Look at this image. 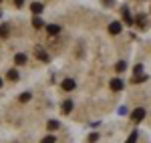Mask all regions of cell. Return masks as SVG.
<instances>
[{"mask_svg": "<svg viewBox=\"0 0 151 143\" xmlns=\"http://www.w3.org/2000/svg\"><path fill=\"white\" fill-rule=\"evenodd\" d=\"M30 97H32L30 93H22V95L18 97V101H20V103H28V101H30Z\"/></svg>", "mask_w": 151, "mask_h": 143, "instance_id": "13", "label": "cell"}, {"mask_svg": "<svg viewBox=\"0 0 151 143\" xmlns=\"http://www.w3.org/2000/svg\"><path fill=\"white\" fill-rule=\"evenodd\" d=\"M123 20L127 22V26H131V24H133V18H131V12H129V8H123Z\"/></svg>", "mask_w": 151, "mask_h": 143, "instance_id": "9", "label": "cell"}, {"mask_svg": "<svg viewBox=\"0 0 151 143\" xmlns=\"http://www.w3.org/2000/svg\"><path fill=\"white\" fill-rule=\"evenodd\" d=\"M121 28H123L121 22H111V24H109V32H111V34H119Z\"/></svg>", "mask_w": 151, "mask_h": 143, "instance_id": "7", "label": "cell"}, {"mask_svg": "<svg viewBox=\"0 0 151 143\" xmlns=\"http://www.w3.org/2000/svg\"><path fill=\"white\" fill-rule=\"evenodd\" d=\"M0 16H2V12H0Z\"/></svg>", "mask_w": 151, "mask_h": 143, "instance_id": "23", "label": "cell"}, {"mask_svg": "<svg viewBox=\"0 0 151 143\" xmlns=\"http://www.w3.org/2000/svg\"><path fill=\"white\" fill-rule=\"evenodd\" d=\"M48 129H50V131H55V129H58V121H48Z\"/></svg>", "mask_w": 151, "mask_h": 143, "instance_id": "18", "label": "cell"}, {"mask_svg": "<svg viewBox=\"0 0 151 143\" xmlns=\"http://www.w3.org/2000/svg\"><path fill=\"white\" fill-rule=\"evenodd\" d=\"M125 69H127V63H125V60H119V63H117V67H115V71L117 73H123Z\"/></svg>", "mask_w": 151, "mask_h": 143, "instance_id": "12", "label": "cell"}, {"mask_svg": "<svg viewBox=\"0 0 151 143\" xmlns=\"http://www.w3.org/2000/svg\"><path fill=\"white\" fill-rule=\"evenodd\" d=\"M10 34V24H0V38H8Z\"/></svg>", "mask_w": 151, "mask_h": 143, "instance_id": "8", "label": "cell"}, {"mask_svg": "<svg viewBox=\"0 0 151 143\" xmlns=\"http://www.w3.org/2000/svg\"><path fill=\"white\" fill-rule=\"evenodd\" d=\"M35 55H36V59L42 60V63H48V60H50V59H48V52H45V50H42L40 47H36V48H35Z\"/></svg>", "mask_w": 151, "mask_h": 143, "instance_id": "3", "label": "cell"}, {"mask_svg": "<svg viewBox=\"0 0 151 143\" xmlns=\"http://www.w3.org/2000/svg\"><path fill=\"white\" fill-rule=\"evenodd\" d=\"M30 10L35 12V14H40V12L45 10V4H40V2H30Z\"/></svg>", "mask_w": 151, "mask_h": 143, "instance_id": "6", "label": "cell"}, {"mask_svg": "<svg viewBox=\"0 0 151 143\" xmlns=\"http://www.w3.org/2000/svg\"><path fill=\"white\" fill-rule=\"evenodd\" d=\"M60 30H63V28H60L58 24H48V26H47V32H48V34H52V36H57Z\"/></svg>", "mask_w": 151, "mask_h": 143, "instance_id": "5", "label": "cell"}, {"mask_svg": "<svg viewBox=\"0 0 151 143\" xmlns=\"http://www.w3.org/2000/svg\"><path fill=\"white\" fill-rule=\"evenodd\" d=\"M109 87H111V91H123V81L121 79H111Z\"/></svg>", "mask_w": 151, "mask_h": 143, "instance_id": "4", "label": "cell"}, {"mask_svg": "<svg viewBox=\"0 0 151 143\" xmlns=\"http://www.w3.org/2000/svg\"><path fill=\"white\" fill-rule=\"evenodd\" d=\"M135 22H137V24H139V26H141V28H143V24L147 22V18H145V16H143V14H139V16H137V20H135Z\"/></svg>", "mask_w": 151, "mask_h": 143, "instance_id": "15", "label": "cell"}, {"mask_svg": "<svg viewBox=\"0 0 151 143\" xmlns=\"http://www.w3.org/2000/svg\"><path fill=\"white\" fill-rule=\"evenodd\" d=\"M135 141H137V131H133V133H131V135H129V139H127L125 143H135Z\"/></svg>", "mask_w": 151, "mask_h": 143, "instance_id": "19", "label": "cell"}, {"mask_svg": "<svg viewBox=\"0 0 151 143\" xmlns=\"http://www.w3.org/2000/svg\"><path fill=\"white\" fill-rule=\"evenodd\" d=\"M14 63H16V65H24V63H26V55H22V52H18V55L14 57Z\"/></svg>", "mask_w": 151, "mask_h": 143, "instance_id": "10", "label": "cell"}, {"mask_svg": "<svg viewBox=\"0 0 151 143\" xmlns=\"http://www.w3.org/2000/svg\"><path fill=\"white\" fill-rule=\"evenodd\" d=\"M131 119L135 121V123H139V121H143L145 119V109L143 107H137L133 113H131Z\"/></svg>", "mask_w": 151, "mask_h": 143, "instance_id": "1", "label": "cell"}, {"mask_svg": "<svg viewBox=\"0 0 151 143\" xmlns=\"http://www.w3.org/2000/svg\"><path fill=\"white\" fill-rule=\"evenodd\" d=\"M8 79H10V81H18V73L14 71V69H10V71H8Z\"/></svg>", "mask_w": 151, "mask_h": 143, "instance_id": "14", "label": "cell"}, {"mask_svg": "<svg viewBox=\"0 0 151 143\" xmlns=\"http://www.w3.org/2000/svg\"><path fill=\"white\" fill-rule=\"evenodd\" d=\"M60 87H63V91H67V93H70V91H75V87H77V83H75L73 79H65Z\"/></svg>", "mask_w": 151, "mask_h": 143, "instance_id": "2", "label": "cell"}, {"mask_svg": "<svg viewBox=\"0 0 151 143\" xmlns=\"http://www.w3.org/2000/svg\"><path fill=\"white\" fill-rule=\"evenodd\" d=\"M145 79H147L145 75H143V77H135V79H133V83H141V81H145Z\"/></svg>", "mask_w": 151, "mask_h": 143, "instance_id": "21", "label": "cell"}, {"mask_svg": "<svg viewBox=\"0 0 151 143\" xmlns=\"http://www.w3.org/2000/svg\"><path fill=\"white\" fill-rule=\"evenodd\" d=\"M0 87H2V79H0Z\"/></svg>", "mask_w": 151, "mask_h": 143, "instance_id": "22", "label": "cell"}, {"mask_svg": "<svg viewBox=\"0 0 151 143\" xmlns=\"http://www.w3.org/2000/svg\"><path fill=\"white\" fill-rule=\"evenodd\" d=\"M73 111V101H65L63 103V113H70Z\"/></svg>", "mask_w": 151, "mask_h": 143, "instance_id": "11", "label": "cell"}, {"mask_svg": "<svg viewBox=\"0 0 151 143\" xmlns=\"http://www.w3.org/2000/svg\"><path fill=\"white\" fill-rule=\"evenodd\" d=\"M55 141H57V137H55V135H47L40 143H55Z\"/></svg>", "mask_w": 151, "mask_h": 143, "instance_id": "17", "label": "cell"}, {"mask_svg": "<svg viewBox=\"0 0 151 143\" xmlns=\"http://www.w3.org/2000/svg\"><path fill=\"white\" fill-rule=\"evenodd\" d=\"M32 26H35V28H42V26H45V22H42L40 18H35V20H32Z\"/></svg>", "mask_w": 151, "mask_h": 143, "instance_id": "16", "label": "cell"}, {"mask_svg": "<svg viewBox=\"0 0 151 143\" xmlns=\"http://www.w3.org/2000/svg\"><path fill=\"white\" fill-rule=\"evenodd\" d=\"M97 139H99V135H97V133H91V135H89V143H95Z\"/></svg>", "mask_w": 151, "mask_h": 143, "instance_id": "20", "label": "cell"}]
</instances>
